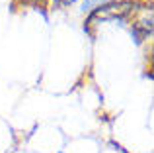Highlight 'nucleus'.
I'll return each instance as SVG.
<instances>
[{
  "label": "nucleus",
  "mask_w": 154,
  "mask_h": 153,
  "mask_svg": "<svg viewBox=\"0 0 154 153\" xmlns=\"http://www.w3.org/2000/svg\"><path fill=\"white\" fill-rule=\"evenodd\" d=\"M57 153H64V151H57Z\"/></svg>",
  "instance_id": "5"
},
{
  "label": "nucleus",
  "mask_w": 154,
  "mask_h": 153,
  "mask_svg": "<svg viewBox=\"0 0 154 153\" xmlns=\"http://www.w3.org/2000/svg\"><path fill=\"white\" fill-rule=\"evenodd\" d=\"M60 2H63V0H51V4H53V8H55V10L63 8V6H60Z\"/></svg>",
  "instance_id": "4"
},
{
  "label": "nucleus",
  "mask_w": 154,
  "mask_h": 153,
  "mask_svg": "<svg viewBox=\"0 0 154 153\" xmlns=\"http://www.w3.org/2000/svg\"><path fill=\"white\" fill-rule=\"evenodd\" d=\"M76 2H80V0H63V2H60V6H74Z\"/></svg>",
  "instance_id": "3"
},
{
  "label": "nucleus",
  "mask_w": 154,
  "mask_h": 153,
  "mask_svg": "<svg viewBox=\"0 0 154 153\" xmlns=\"http://www.w3.org/2000/svg\"><path fill=\"white\" fill-rule=\"evenodd\" d=\"M109 147H113V149H115L117 153H129V151L125 149L123 145H121V143H117L115 139H109Z\"/></svg>",
  "instance_id": "2"
},
{
  "label": "nucleus",
  "mask_w": 154,
  "mask_h": 153,
  "mask_svg": "<svg viewBox=\"0 0 154 153\" xmlns=\"http://www.w3.org/2000/svg\"><path fill=\"white\" fill-rule=\"evenodd\" d=\"M107 2H113V0H80V12H82V14H88V12H92L94 8L103 6V4H107Z\"/></svg>",
  "instance_id": "1"
}]
</instances>
